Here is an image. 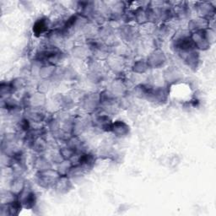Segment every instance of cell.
I'll use <instances>...</instances> for the list:
<instances>
[{
    "mask_svg": "<svg viewBox=\"0 0 216 216\" xmlns=\"http://www.w3.org/2000/svg\"><path fill=\"white\" fill-rule=\"evenodd\" d=\"M46 26V25L45 21L44 20H40V21H38V22L36 23V25L34 26V30L37 33H40V32H42L45 30Z\"/></svg>",
    "mask_w": 216,
    "mask_h": 216,
    "instance_id": "1",
    "label": "cell"
}]
</instances>
